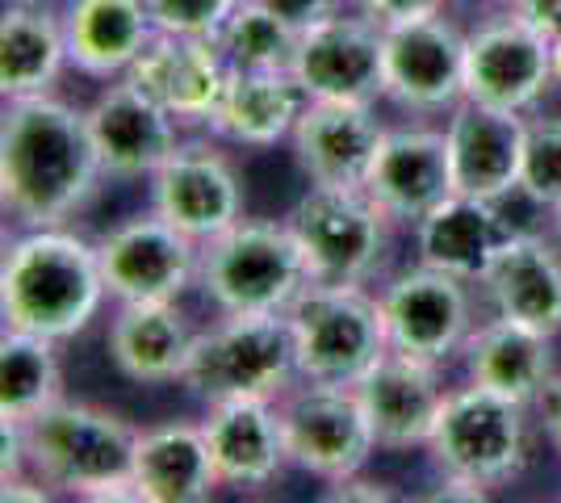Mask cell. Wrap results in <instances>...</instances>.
<instances>
[{"label": "cell", "mask_w": 561, "mask_h": 503, "mask_svg": "<svg viewBox=\"0 0 561 503\" xmlns=\"http://www.w3.org/2000/svg\"><path fill=\"white\" fill-rule=\"evenodd\" d=\"M110 298L96 240L71 227H18L0 256V315L4 328L68 344L89 332Z\"/></svg>", "instance_id": "2"}, {"label": "cell", "mask_w": 561, "mask_h": 503, "mask_svg": "<svg viewBox=\"0 0 561 503\" xmlns=\"http://www.w3.org/2000/svg\"><path fill=\"white\" fill-rule=\"evenodd\" d=\"M289 72L310 96L377 101L386 96V30L365 13H331L302 30Z\"/></svg>", "instance_id": "15"}, {"label": "cell", "mask_w": 561, "mask_h": 503, "mask_svg": "<svg viewBox=\"0 0 561 503\" xmlns=\"http://www.w3.org/2000/svg\"><path fill=\"white\" fill-rule=\"evenodd\" d=\"M356 13H365L369 22H377L381 30L402 22H415V18H432V13H445V0H352Z\"/></svg>", "instance_id": "35"}, {"label": "cell", "mask_w": 561, "mask_h": 503, "mask_svg": "<svg viewBox=\"0 0 561 503\" xmlns=\"http://www.w3.org/2000/svg\"><path fill=\"white\" fill-rule=\"evenodd\" d=\"M466 374L473 386H486L503 399H515L524 408H537L545 386L558 378L553 361V335L537 332L528 323H515L494 315L469 332L466 348Z\"/></svg>", "instance_id": "28"}, {"label": "cell", "mask_w": 561, "mask_h": 503, "mask_svg": "<svg viewBox=\"0 0 561 503\" xmlns=\"http://www.w3.org/2000/svg\"><path fill=\"white\" fill-rule=\"evenodd\" d=\"M289 328L302 382L356 386L390 353L381 302L365 286L310 282L289 307Z\"/></svg>", "instance_id": "7"}, {"label": "cell", "mask_w": 561, "mask_h": 503, "mask_svg": "<svg viewBox=\"0 0 561 503\" xmlns=\"http://www.w3.org/2000/svg\"><path fill=\"white\" fill-rule=\"evenodd\" d=\"M264 9H273L277 18L294 25V30H310L314 22H323L331 13H340L344 0H256Z\"/></svg>", "instance_id": "36"}, {"label": "cell", "mask_w": 561, "mask_h": 503, "mask_svg": "<svg viewBox=\"0 0 561 503\" xmlns=\"http://www.w3.org/2000/svg\"><path fill=\"white\" fill-rule=\"evenodd\" d=\"M494 315L561 335V240L540 231H515L478 282Z\"/></svg>", "instance_id": "25"}, {"label": "cell", "mask_w": 561, "mask_h": 503, "mask_svg": "<svg viewBox=\"0 0 561 503\" xmlns=\"http://www.w3.org/2000/svg\"><path fill=\"white\" fill-rule=\"evenodd\" d=\"M34 4H64V0H34Z\"/></svg>", "instance_id": "42"}, {"label": "cell", "mask_w": 561, "mask_h": 503, "mask_svg": "<svg viewBox=\"0 0 561 503\" xmlns=\"http://www.w3.org/2000/svg\"><path fill=\"white\" fill-rule=\"evenodd\" d=\"M231 64L218 47V38H188L156 30V38L142 47L135 68L126 72L151 101H160L181 126H206L227 89Z\"/></svg>", "instance_id": "20"}, {"label": "cell", "mask_w": 561, "mask_h": 503, "mask_svg": "<svg viewBox=\"0 0 561 503\" xmlns=\"http://www.w3.org/2000/svg\"><path fill=\"white\" fill-rule=\"evenodd\" d=\"M360 408L369 415V428L381 454H411V449H427L436 420L445 411L448 386L440 365L402 357V353H386L374 369L356 382Z\"/></svg>", "instance_id": "19"}, {"label": "cell", "mask_w": 561, "mask_h": 503, "mask_svg": "<svg viewBox=\"0 0 561 503\" xmlns=\"http://www.w3.org/2000/svg\"><path fill=\"white\" fill-rule=\"evenodd\" d=\"M202 428H206V441H210L218 479L231 491L268 487L294 466L277 399L210 403L206 415H202Z\"/></svg>", "instance_id": "22"}, {"label": "cell", "mask_w": 561, "mask_h": 503, "mask_svg": "<svg viewBox=\"0 0 561 503\" xmlns=\"http://www.w3.org/2000/svg\"><path fill=\"white\" fill-rule=\"evenodd\" d=\"M84 114L110 181H151L156 168L176 151L185 130L160 101H151L126 76L110 80Z\"/></svg>", "instance_id": "17"}, {"label": "cell", "mask_w": 561, "mask_h": 503, "mask_svg": "<svg viewBox=\"0 0 561 503\" xmlns=\"http://www.w3.org/2000/svg\"><path fill=\"white\" fill-rule=\"evenodd\" d=\"M22 432L30 470L55 495L135 500V449L142 428L122 411L64 395L22 424Z\"/></svg>", "instance_id": "3"}, {"label": "cell", "mask_w": 561, "mask_h": 503, "mask_svg": "<svg viewBox=\"0 0 561 503\" xmlns=\"http://www.w3.org/2000/svg\"><path fill=\"white\" fill-rule=\"evenodd\" d=\"M151 210L181 227L188 240L206 243L248 218L243 172L214 139H181L151 176Z\"/></svg>", "instance_id": "12"}, {"label": "cell", "mask_w": 561, "mask_h": 503, "mask_svg": "<svg viewBox=\"0 0 561 503\" xmlns=\"http://www.w3.org/2000/svg\"><path fill=\"white\" fill-rule=\"evenodd\" d=\"M310 264L285 218H239L202 243L197 289L218 315H289Z\"/></svg>", "instance_id": "4"}, {"label": "cell", "mask_w": 561, "mask_h": 503, "mask_svg": "<svg viewBox=\"0 0 561 503\" xmlns=\"http://www.w3.org/2000/svg\"><path fill=\"white\" fill-rule=\"evenodd\" d=\"M277 403L294 470L328 482V487L369 470L377 441L356 386L302 382L298 378V386H289Z\"/></svg>", "instance_id": "9"}, {"label": "cell", "mask_w": 561, "mask_h": 503, "mask_svg": "<svg viewBox=\"0 0 561 503\" xmlns=\"http://www.w3.org/2000/svg\"><path fill=\"white\" fill-rule=\"evenodd\" d=\"M473 282H461L445 268L432 264H411L394 273L377 302H381V319H386V340L402 357L427 361L445 369L453 357H461L473 323Z\"/></svg>", "instance_id": "10"}, {"label": "cell", "mask_w": 561, "mask_h": 503, "mask_svg": "<svg viewBox=\"0 0 561 503\" xmlns=\"http://www.w3.org/2000/svg\"><path fill=\"white\" fill-rule=\"evenodd\" d=\"M243 0H147V13L156 30L188 34V38H218L234 9Z\"/></svg>", "instance_id": "34"}, {"label": "cell", "mask_w": 561, "mask_h": 503, "mask_svg": "<svg viewBox=\"0 0 561 503\" xmlns=\"http://www.w3.org/2000/svg\"><path fill=\"white\" fill-rule=\"evenodd\" d=\"M96 256L114 302H181L197 286L202 243L147 210L110 227L96 240Z\"/></svg>", "instance_id": "11"}, {"label": "cell", "mask_w": 561, "mask_h": 503, "mask_svg": "<svg viewBox=\"0 0 561 503\" xmlns=\"http://www.w3.org/2000/svg\"><path fill=\"white\" fill-rule=\"evenodd\" d=\"M298 382L289 315H222L197 332L181 386L210 408L227 399H280Z\"/></svg>", "instance_id": "5"}, {"label": "cell", "mask_w": 561, "mask_h": 503, "mask_svg": "<svg viewBox=\"0 0 561 503\" xmlns=\"http://www.w3.org/2000/svg\"><path fill=\"white\" fill-rule=\"evenodd\" d=\"M549 50H553V76H558V84H561V34L549 38Z\"/></svg>", "instance_id": "40"}, {"label": "cell", "mask_w": 561, "mask_h": 503, "mask_svg": "<svg viewBox=\"0 0 561 503\" xmlns=\"http://www.w3.org/2000/svg\"><path fill=\"white\" fill-rule=\"evenodd\" d=\"M381 135H386V126L377 118L374 101L310 96V105L289 135V151H294V164L306 176V185L365 190Z\"/></svg>", "instance_id": "16"}, {"label": "cell", "mask_w": 561, "mask_h": 503, "mask_svg": "<svg viewBox=\"0 0 561 503\" xmlns=\"http://www.w3.org/2000/svg\"><path fill=\"white\" fill-rule=\"evenodd\" d=\"M218 466L202 420H164L139 432L135 449V500L139 503H206L218 495Z\"/></svg>", "instance_id": "29"}, {"label": "cell", "mask_w": 561, "mask_h": 503, "mask_svg": "<svg viewBox=\"0 0 561 503\" xmlns=\"http://www.w3.org/2000/svg\"><path fill=\"white\" fill-rule=\"evenodd\" d=\"M466 96V30L445 13L386 30V101L411 114H445Z\"/></svg>", "instance_id": "14"}, {"label": "cell", "mask_w": 561, "mask_h": 503, "mask_svg": "<svg viewBox=\"0 0 561 503\" xmlns=\"http://www.w3.org/2000/svg\"><path fill=\"white\" fill-rule=\"evenodd\" d=\"M515 236V222L503 202L448 193L436 210L415 222V256L420 264L445 268L461 282H482L503 243Z\"/></svg>", "instance_id": "24"}, {"label": "cell", "mask_w": 561, "mask_h": 503, "mask_svg": "<svg viewBox=\"0 0 561 503\" xmlns=\"http://www.w3.org/2000/svg\"><path fill=\"white\" fill-rule=\"evenodd\" d=\"M445 135L457 193L486 197V202H503L519 193L524 144H528V118L519 110H499L486 101L461 96L448 110Z\"/></svg>", "instance_id": "18"}, {"label": "cell", "mask_w": 561, "mask_h": 503, "mask_svg": "<svg viewBox=\"0 0 561 503\" xmlns=\"http://www.w3.org/2000/svg\"><path fill=\"white\" fill-rule=\"evenodd\" d=\"M59 340L4 328L0 335V420L30 424L38 411L64 399Z\"/></svg>", "instance_id": "31"}, {"label": "cell", "mask_w": 561, "mask_h": 503, "mask_svg": "<svg viewBox=\"0 0 561 503\" xmlns=\"http://www.w3.org/2000/svg\"><path fill=\"white\" fill-rule=\"evenodd\" d=\"M302 30L277 18L273 9H264L256 0H243L234 9L227 25L218 30V47L227 55L231 68H256V72H280L294 68Z\"/></svg>", "instance_id": "32"}, {"label": "cell", "mask_w": 561, "mask_h": 503, "mask_svg": "<svg viewBox=\"0 0 561 503\" xmlns=\"http://www.w3.org/2000/svg\"><path fill=\"white\" fill-rule=\"evenodd\" d=\"M331 500H394V491H390V482L381 479H365V470L360 475H352V479L335 482V491H331Z\"/></svg>", "instance_id": "39"}, {"label": "cell", "mask_w": 561, "mask_h": 503, "mask_svg": "<svg viewBox=\"0 0 561 503\" xmlns=\"http://www.w3.org/2000/svg\"><path fill=\"white\" fill-rule=\"evenodd\" d=\"M519 193L545 215L561 206V118H528Z\"/></svg>", "instance_id": "33"}, {"label": "cell", "mask_w": 561, "mask_h": 503, "mask_svg": "<svg viewBox=\"0 0 561 503\" xmlns=\"http://www.w3.org/2000/svg\"><path fill=\"white\" fill-rule=\"evenodd\" d=\"M512 9L533 22L545 34V38H558L561 34V0H512Z\"/></svg>", "instance_id": "38"}, {"label": "cell", "mask_w": 561, "mask_h": 503, "mask_svg": "<svg viewBox=\"0 0 561 503\" xmlns=\"http://www.w3.org/2000/svg\"><path fill=\"white\" fill-rule=\"evenodd\" d=\"M549 222H553V236H558V240H561V206H558V210H553V215H549Z\"/></svg>", "instance_id": "41"}, {"label": "cell", "mask_w": 561, "mask_h": 503, "mask_svg": "<svg viewBox=\"0 0 561 503\" xmlns=\"http://www.w3.org/2000/svg\"><path fill=\"white\" fill-rule=\"evenodd\" d=\"M365 190L394 222L415 227L448 193H457L448 135L432 126H394V130L386 126Z\"/></svg>", "instance_id": "21"}, {"label": "cell", "mask_w": 561, "mask_h": 503, "mask_svg": "<svg viewBox=\"0 0 561 503\" xmlns=\"http://www.w3.org/2000/svg\"><path fill=\"white\" fill-rule=\"evenodd\" d=\"M64 38L71 72L89 80H122L135 68L142 47L156 38L147 0H64Z\"/></svg>", "instance_id": "27"}, {"label": "cell", "mask_w": 561, "mask_h": 503, "mask_svg": "<svg viewBox=\"0 0 561 503\" xmlns=\"http://www.w3.org/2000/svg\"><path fill=\"white\" fill-rule=\"evenodd\" d=\"M71 68L59 4L4 0L0 13V96H47Z\"/></svg>", "instance_id": "30"}, {"label": "cell", "mask_w": 561, "mask_h": 503, "mask_svg": "<svg viewBox=\"0 0 561 503\" xmlns=\"http://www.w3.org/2000/svg\"><path fill=\"white\" fill-rule=\"evenodd\" d=\"M197 344V328L181 302H117L105 357L126 382L168 386L181 382Z\"/></svg>", "instance_id": "23"}, {"label": "cell", "mask_w": 561, "mask_h": 503, "mask_svg": "<svg viewBox=\"0 0 561 503\" xmlns=\"http://www.w3.org/2000/svg\"><path fill=\"white\" fill-rule=\"evenodd\" d=\"M105 168L89 114L64 96L4 101L0 122V206L18 227H68L101 193Z\"/></svg>", "instance_id": "1"}, {"label": "cell", "mask_w": 561, "mask_h": 503, "mask_svg": "<svg viewBox=\"0 0 561 503\" xmlns=\"http://www.w3.org/2000/svg\"><path fill=\"white\" fill-rule=\"evenodd\" d=\"M533 411L540 415V428H545V436H549L553 454L561 457V369H558V378L545 386V395L537 399V408Z\"/></svg>", "instance_id": "37"}, {"label": "cell", "mask_w": 561, "mask_h": 503, "mask_svg": "<svg viewBox=\"0 0 561 503\" xmlns=\"http://www.w3.org/2000/svg\"><path fill=\"white\" fill-rule=\"evenodd\" d=\"M285 222L302 243L310 282L323 286H369L390 256L394 218L377 206L369 190L310 185L289 206Z\"/></svg>", "instance_id": "8"}, {"label": "cell", "mask_w": 561, "mask_h": 503, "mask_svg": "<svg viewBox=\"0 0 561 503\" xmlns=\"http://www.w3.org/2000/svg\"><path fill=\"white\" fill-rule=\"evenodd\" d=\"M533 408L503 399L486 386L448 390L445 411L427 441V461L440 479H466L478 487H507L533 457Z\"/></svg>", "instance_id": "6"}, {"label": "cell", "mask_w": 561, "mask_h": 503, "mask_svg": "<svg viewBox=\"0 0 561 503\" xmlns=\"http://www.w3.org/2000/svg\"><path fill=\"white\" fill-rule=\"evenodd\" d=\"M306 105H310V93L289 68H280V72L231 68L206 130L222 144L264 151V147L289 144Z\"/></svg>", "instance_id": "26"}, {"label": "cell", "mask_w": 561, "mask_h": 503, "mask_svg": "<svg viewBox=\"0 0 561 503\" xmlns=\"http://www.w3.org/2000/svg\"><path fill=\"white\" fill-rule=\"evenodd\" d=\"M558 84L549 38L515 9L466 34V96L528 114Z\"/></svg>", "instance_id": "13"}]
</instances>
